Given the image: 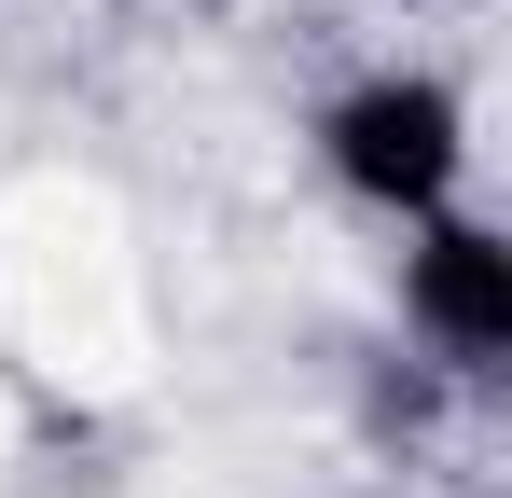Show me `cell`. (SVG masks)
<instances>
[{"label":"cell","mask_w":512,"mask_h":498,"mask_svg":"<svg viewBox=\"0 0 512 498\" xmlns=\"http://www.w3.org/2000/svg\"><path fill=\"white\" fill-rule=\"evenodd\" d=\"M319 153L360 208H388V222H429V208H457V180H471V97L443 70H360L319 111Z\"/></svg>","instance_id":"cell-1"},{"label":"cell","mask_w":512,"mask_h":498,"mask_svg":"<svg viewBox=\"0 0 512 498\" xmlns=\"http://www.w3.org/2000/svg\"><path fill=\"white\" fill-rule=\"evenodd\" d=\"M402 319H416L429 360L499 374L512 360V249L485 236V222H457V208H429L416 249H402Z\"/></svg>","instance_id":"cell-2"}]
</instances>
